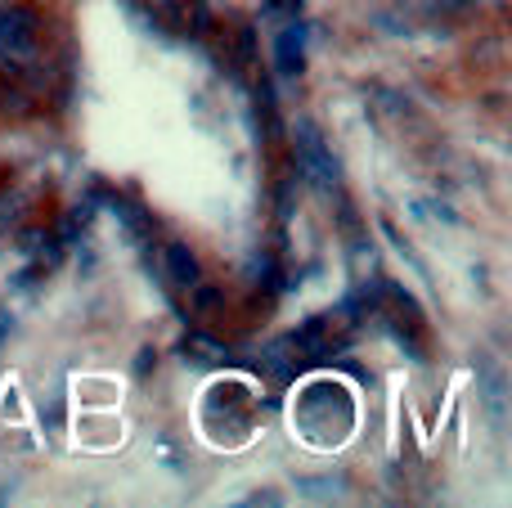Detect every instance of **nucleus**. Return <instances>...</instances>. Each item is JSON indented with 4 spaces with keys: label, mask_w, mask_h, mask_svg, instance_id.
Returning <instances> with one entry per match:
<instances>
[{
    "label": "nucleus",
    "mask_w": 512,
    "mask_h": 508,
    "mask_svg": "<svg viewBox=\"0 0 512 508\" xmlns=\"http://www.w3.org/2000/svg\"><path fill=\"white\" fill-rule=\"evenodd\" d=\"M292 144H297L301 176H306L315 189H337V158L328 153V144H324V135L315 131V122H306V117H301L297 131H292Z\"/></svg>",
    "instance_id": "obj_1"
},
{
    "label": "nucleus",
    "mask_w": 512,
    "mask_h": 508,
    "mask_svg": "<svg viewBox=\"0 0 512 508\" xmlns=\"http://www.w3.org/2000/svg\"><path fill=\"white\" fill-rule=\"evenodd\" d=\"M297 419H301V428L315 437L319 432V423H333V437L346 428V419H351V396L342 392V387H333V383H324V387H310L306 396H301V405H297Z\"/></svg>",
    "instance_id": "obj_2"
},
{
    "label": "nucleus",
    "mask_w": 512,
    "mask_h": 508,
    "mask_svg": "<svg viewBox=\"0 0 512 508\" xmlns=\"http://www.w3.org/2000/svg\"><path fill=\"white\" fill-rule=\"evenodd\" d=\"M41 45V23L32 9H0V50L14 59H36Z\"/></svg>",
    "instance_id": "obj_3"
},
{
    "label": "nucleus",
    "mask_w": 512,
    "mask_h": 508,
    "mask_svg": "<svg viewBox=\"0 0 512 508\" xmlns=\"http://www.w3.org/2000/svg\"><path fill=\"white\" fill-rule=\"evenodd\" d=\"M477 392H481V401H486L490 423L504 428L508 423V383H504V369H499L495 360H481L477 365Z\"/></svg>",
    "instance_id": "obj_4"
},
{
    "label": "nucleus",
    "mask_w": 512,
    "mask_h": 508,
    "mask_svg": "<svg viewBox=\"0 0 512 508\" xmlns=\"http://www.w3.org/2000/svg\"><path fill=\"white\" fill-rule=\"evenodd\" d=\"M301 23L297 18H288V27L279 32V41H274V68L283 72V77H297L301 68H306V41H301Z\"/></svg>",
    "instance_id": "obj_5"
},
{
    "label": "nucleus",
    "mask_w": 512,
    "mask_h": 508,
    "mask_svg": "<svg viewBox=\"0 0 512 508\" xmlns=\"http://www.w3.org/2000/svg\"><path fill=\"white\" fill-rule=\"evenodd\" d=\"M297 365H301V347L292 338L261 347V374L274 378V383H292V378H297Z\"/></svg>",
    "instance_id": "obj_6"
},
{
    "label": "nucleus",
    "mask_w": 512,
    "mask_h": 508,
    "mask_svg": "<svg viewBox=\"0 0 512 508\" xmlns=\"http://www.w3.org/2000/svg\"><path fill=\"white\" fill-rule=\"evenodd\" d=\"M162 261H167L171 284H180V288H194V284H198V257L185 248V243H171Z\"/></svg>",
    "instance_id": "obj_7"
},
{
    "label": "nucleus",
    "mask_w": 512,
    "mask_h": 508,
    "mask_svg": "<svg viewBox=\"0 0 512 508\" xmlns=\"http://www.w3.org/2000/svg\"><path fill=\"white\" fill-rule=\"evenodd\" d=\"M301 491H306L310 500H337V495H342V482H301Z\"/></svg>",
    "instance_id": "obj_8"
},
{
    "label": "nucleus",
    "mask_w": 512,
    "mask_h": 508,
    "mask_svg": "<svg viewBox=\"0 0 512 508\" xmlns=\"http://www.w3.org/2000/svg\"><path fill=\"white\" fill-rule=\"evenodd\" d=\"M198 288V284H194ZM221 302V293H216V288H198V306H203V311H212V306Z\"/></svg>",
    "instance_id": "obj_9"
}]
</instances>
